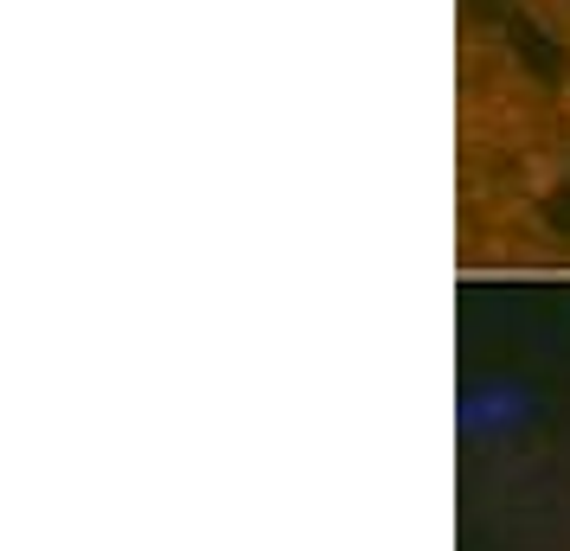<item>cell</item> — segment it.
<instances>
[{"instance_id":"1","label":"cell","mask_w":570,"mask_h":551,"mask_svg":"<svg viewBox=\"0 0 570 551\" xmlns=\"http://www.w3.org/2000/svg\"><path fill=\"white\" fill-rule=\"evenodd\" d=\"M558 436H564V411L539 385V372L513 366V360H481V366L462 372V385H455V443H462L468 469L488 474L493 488L525 474Z\"/></svg>"},{"instance_id":"2","label":"cell","mask_w":570,"mask_h":551,"mask_svg":"<svg viewBox=\"0 0 570 551\" xmlns=\"http://www.w3.org/2000/svg\"><path fill=\"white\" fill-rule=\"evenodd\" d=\"M513 7H519V13H525L539 32H551L558 46L570 39V0H513Z\"/></svg>"},{"instance_id":"3","label":"cell","mask_w":570,"mask_h":551,"mask_svg":"<svg viewBox=\"0 0 570 551\" xmlns=\"http://www.w3.org/2000/svg\"><path fill=\"white\" fill-rule=\"evenodd\" d=\"M558 58H564V71H558V104L570 109V39H564V46H558Z\"/></svg>"}]
</instances>
